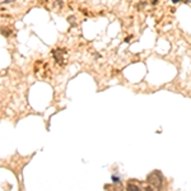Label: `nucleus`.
Here are the masks:
<instances>
[{
  "label": "nucleus",
  "instance_id": "nucleus-6",
  "mask_svg": "<svg viewBox=\"0 0 191 191\" xmlns=\"http://www.w3.org/2000/svg\"><path fill=\"white\" fill-rule=\"evenodd\" d=\"M178 1H180V0H172V3H173V4H177Z\"/></svg>",
  "mask_w": 191,
  "mask_h": 191
},
{
  "label": "nucleus",
  "instance_id": "nucleus-3",
  "mask_svg": "<svg viewBox=\"0 0 191 191\" xmlns=\"http://www.w3.org/2000/svg\"><path fill=\"white\" fill-rule=\"evenodd\" d=\"M145 191H159V189H157V187H154V186H147Z\"/></svg>",
  "mask_w": 191,
  "mask_h": 191
},
{
  "label": "nucleus",
  "instance_id": "nucleus-4",
  "mask_svg": "<svg viewBox=\"0 0 191 191\" xmlns=\"http://www.w3.org/2000/svg\"><path fill=\"white\" fill-rule=\"evenodd\" d=\"M112 181H115V182H119V181H120V178H119L117 176H113V177H112Z\"/></svg>",
  "mask_w": 191,
  "mask_h": 191
},
{
  "label": "nucleus",
  "instance_id": "nucleus-1",
  "mask_svg": "<svg viewBox=\"0 0 191 191\" xmlns=\"http://www.w3.org/2000/svg\"><path fill=\"white\" fill-rule=\"evenodd\" d=\"M148 182L151 184V186H154L157 189H160L162 186V176L159 172H153L148 176Z\"/></svg>",
  "mask_w": 191,
  "mask_h": 191
},
{
  "label": "nucleus",
  "instance_id": "nucleus-2",
  "mask_svg": "<svg viewBox=\"0 0 191 191\" xmlns=\"http://www.w3.org/2000/svg\"><path fill=\"white\" fill-rule=\"evenodd\" d=\"M126 190L127 191H140V189H139L136 185H134V184H129V185H127Z\"/></svg>",
  "mask_w": 191,
  "mask_h": 191
},
{
  "label": "nucleus",
  "instance_id": "nucleus-5",
  "mask_svg": "<svg viewBox=\"0 0 191 191\" xmlns=\"http://www.w3.org/2000/svg\"><path fill=\"white\" fill-rule=\"evenodd\" d=\"M157 3H158V0H152V4H153V5H155Z\"/></svg>",
  "mask_w": 191,
  "mask_h": 191
}]
</instances>
